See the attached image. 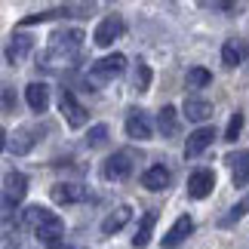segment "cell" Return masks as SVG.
Masks as SVG:
<instances>
[{
    "label": "cell",
    "instance_id": "1",
    "mask_svg": "<svg viewBox=\"0 0 249 249\" xmlns=\"http://www.w3.org/2000/svg\"><path fill=\"white\" fill-rule=\"evenodd\" d=\"M80 50H83V31L71 28V31H55L50 37V50L43 55V68H68L71 62L80 59Z\"/></svg>",
    "mask_w": 249,
    "mask_h": 249
},
{
    "label": "cell",
    "instance_id": "2",
    "mask_svg": "<svg viewBox=\"0 0 249 249\" xmlns=\"http://www.w3.org/2000/svg\"><path fill=\"white\" fill-rule=\"evenodd\" d=\"M22 225L25 228H31L37 240H43V243H62L59 237L65 234V222L55 213H50V209H43V206H31V209H25V215H22Z\"/></svg>",
    "mask_w": 249,
    "mask_h": 249
},
{
    "label": "cell",
    "instance_id": "3",
    "mask_svg": "<svg viewBox=\"0 0 249 249\" xmlns=\"http://www.w3.org/2000/svg\"><path fill=\"white\" fill-rule=\"evenodd\" d=\"M123 68H126V59H123L120 53H114V55H105V59H99L95 65H89V71H86V83L92 86H105V83H111L114 77H120Z\"/></svg>",
    "mask_w": 249,
    "mask_h": 249
},
{
    "label": "cell",
    "instance_id": "4",
    "mask_svg": "<svg viewBox=\"0 0 249 249\" xmlns=\"http://www.w3.org/2000/svg\"><path fill=\"white\" fill-rule=\"evenodd\" d=\"M25 194H28V178L22 172H6V178H3V213L6 215L13 213L25 200Z\"/></svg>",
    "mask_w": 249,
    "mask_h": 249
},
{
    "label": "cell",
    "instance_id": "5",
    "mask_svg": "<svg viewBox=\"0 0 249 249\" xmlns=\"http://www.w3.org/2000/svg\"><path fill=\"white\" fill-rule=\"evenodd\" d=\"M59 108H62V114H65V120H68L71 129H80V126H86V120H89L86 108H83L77 99H74L71 89H62V95H59Z\"/></svg>",
    "mask_w": 249,
    "mask_h": 249
},
{
    "label": "cell",
    "instance_id": "6",
    "mask_svg": "<svg viewBox=\"0 0 249 249\" xmlns=\"http://www.w3.org/2000/svg\"><path fill=\"white\" fill-rule=\"evenodd\" d=\"M105 178L108 181H123L132 172V154L129 151H117V154H111L108 160H105Z\"/></svg>",
    "mask_w": 249,
    "mask_h": 249
},
{
    "label": "cell",
    "instance_id": "7",
    "mask_svg": "<svg viewBox=\"0 0 249 249\" xmlns=\"http://www.w3.org/2000/svg\"><path fill=\"white\" fill-rule=\"evenodd\" d=\"M120 34H123V18L120 16H108V18H102V22L95 25L92 40H95V46H111Z\"/></svg>",
    "mask_w": 249,
    "mask_h": 249
},
{
    "label": "cell",
    "instance_id": "8",
    "mask_svg": "<svg viewBox=\"0 0 249 249\" xmlns=\"http://www.w3.org/2000/svg\"><path fill=\"white\" fill-rule=\"evenodd\" d=\"M50 197L55 200V203L68 206V203H83L86 197H89V191H86L83 185H71V181H59V185L50 188Z\"/></svg>",
    "mask_w": 249,
    "mask_h": 249
},
{
    "label": "cell",
    "instance_id": "9",
    "mask_svg": "<svg viewBox=\"0 0 249 249\" xmlns=\"http://www.w3.org/2000/svg\"><path fill=\"white\" fill-rule=\"evenodd\" d=\"M213 188H215V172L213 169H197V172H191V178H188V194L194 197V200H203L213 194Z\"/></svg>",
    "mask_w": 249,
    "mask_h": 249
},
{
    "label": "cell",
    "instance_id": "10",
    "mask_svg": "<svg viewBox=\"0 0 249 249\" xmlns=\"http://www.w3.org/2000/svg\"><path fill=\"white\" fill-rule=\"evenodd\" d=\"M191 231H194V218L191 215H181L176 225L166 231V237H163V249H176V246H181L191 237Z\"/></svg>",
    "mask_w": 249,
    "mask_h": 249
},
{
    "label": "cell",
    "instance_id": "11",
    "mask_svg": "<svg viewBox=\"0 0 249 249\" xmlns=\"http://www.w3.org/2000/svg\"><path fill=\"white\" fill-rule=\"evenodd\" d=\"M228 166H231L234 188H246L249 185V151H237V154H231L228 157Z\"/></svg>",
    "mask_w": 249,
    "mask_h": 249
},
{
    "label": "cell",
    "instance_id": "12",
    "mask_svg": "<svg viewBox=\"0 0 249 249\" xmlns=\"http://www.w3.org/2000/svg\"><path fill=\"white\" fill-rule=\"evenodd\" d=\"M213 139H215V132L209 126H200L197 132H191L188 142H185V157H200L209 145H213Z\"/></svg>",
    "mask_w": 249,
    "mask_h": 249
},
{
    "label": "cell",
    "instance_id": "13",
    "mask_svg": "<svg viewBox=\"0 0 249 249\" xmlns=\"http://www.w3.org/2000/svg\"><path fill=\"white\" fill-rule=\"evenodd\" d=\"M37 139H40V126H22V129H16L13 142H9V151L13 154H28L37 145Z\"/></svg>",
    "mask_w": 249,
    "mask_h": 249
},
{
    "label": "cell",
    "instance_id": "14",
    "mask_svg": "<svg viewBox=\"0 0 249 249\" xmlns=\"http://www.w3.org/2000/svg\"><path fill=\"white\" fill-rule=\"evenodd\" d=\"M126 136L136 139V142H148L151 139V120L142 111H129V117H126Z\"/></svg>",
    "mask_w": 249,
    "mask_h": 249
},
{
    "label": "cell",
    "instance_id": "15",
    "mask_svg": "<svg viewBox=\"0 0 249 249\" xmlns=\"http://www.w3.org/2000/svg\"><path fill=\"white\" fill-rule=\"evenodd\" d=\"M25 99H28V108H31L34 114H43L46 108H50V89H46L43 83H31L25 89Z\"/></svg>",
    "mask_w": 249,
    "mask_h": 249
},
{
    "label": "cell",
    "instance_id": "16",
    "mask_svg": "<svg viewBox=\"0 0 249 249\" xmlns=\"http://www.w3.org/2000/svg\"><path fill=\"white\" fill-rule=\"evenodd\" d=\"M185 117L194 120V123H203L213 117V105L206 99H185Z\"/></svg>",
    "mask_w": 249,
    "mask_h": 249
},
{
    "label": "cell",
    "instance_id": "17",
    "mask_svg": "<svg viewBox=\"0 0 249 249\" xmlns=\"http://www.w3.org/2000/svg\"><path fill=\"white\" fill-rule=\"evenodd\" d=\"M31 46H34V40H31L28 34H16V37H13V43L6 46V59L13 62V65H18L28 53H31Z\"/></svg>",
    "mask_w": 249,
    "mask_h": 249
},
{
    "label": "cell",
    "instance_id": "18",
    "mask_svg": "<svg viewBox=\"0 0 249 249\" xmlns=\"http://www.w3.org/2000/svg\"><path fill=\"white\" fill-rule=\"evenodd\" d=\"M169 169L166 166H151L145 176H142V185H145L148 191H163L166 185H169Z\"/></svg>",
    "mask_w": 249,
    "mask_h": 249
},
{
    "label": "cell",
    "instance_id": "19",
    "mask_svg": "<svg viewBox=\"0 0 249 249\" xmlns=\"http://www.w3.org/2000/svg\"><path fill=\"white\" fill-rule=\"evenodd\" d=\"M154 225H157V213H145V215H142V225H139L136 237H132V246L145 249L151 243V231H154Z\"/></svg>",
    "mask_w": 249,
    "mask_h": 249
},
{
    "label": "cell",
    "instance_id": "20",
    "mask_svg": "<svg viewBox=\"0 0 249 249\" xmlns=\"http://www.w3.org/2000/svg\"><path fill=\"white\" fill-rule=\"evenodd\" d=\"M129 215H132V209H129V206H117V209H114V213L102 222V234H117L120 228L129 222Z\"/></svg>",
    "mask_w": 249,
    "mask_h": 249
},
{
    "label": "cell",
    "instance_id": "21",
    "mask_svg": "<svg viewBox=\"0 0 249 249\" xmlns=\"http://www.w3.org/2000/svg\"><path fill=\"white\" fill-rule=\"evenodd\" d=\"M157 126H160V132L163 136H176L178 132V114H176V108H160V114H157Z\"/></svg>",
    "mask_w": 249,
    "mask_h": 249
},
{
    "label": "cell",
    "instance_id": "22",
    "mask_svg": "<svg viewBox=\"0 0 249 249\" xmlns=\"http://www.w3.org/2000/svg\"><path fill=\"white\" fill-rule=\"evenodd\" d=\"M240 43L237 40H228L225 46H222V62H225V68H237L240 65Z\"/></svg>",
    "mask_w": 249,
    "mask_h": 249
},
{
    "label": "cell",
    "instance_id": "23",
    "mask_svg": "<svg viewBox=\"0 0 249 249\" xmlns=\"http://www.w3.org/2000/svg\"><path fill=\"white\" fill-rule=\"evenodd\" d=\"M213 83V74L206 68H191L188 71V86H194V89H203V86Z\"/></svg>",
    "mask_w": 249,
    "mask_h": 249
},
{
    "label": "cell",
    "instance_id": "24",
    "mask_svg": "<svg viewBox=\"0 0 249 249\" xmlns=\"http://www.w3.org/2000/svg\"><path fill=\"white\" fill-rule=\"evenodd\" d=\"M249 213V197H243L240 200V203H237L234 209H231V213H228L225 218H222V228H228V225H234V222H240V218Z\"/></svg>",
    "mask_w": 249,
    "mask_h": 249
},
{
    "label": "cell",
    "instance_id": "25",
    "mask_svg": "<svg viewBox=\"0 0 249 249\" xmlns=\"http://www.w3.org/2000/svg\"><path fill=\"white\" fill-rule=\"evenodd\" d=\"M240 129H243V114L237 111V114H231V120H228V129H225V142H237V136H240Z\"/></svg>",
    "mask_w": 249,
    "mask_h": 249
},
{
    "label": "cell",
    "instance_id": "26",
    "mask_svg": "<svg viewBox=\"0 0 249 249\" xmlns=\"http://www.w3.org/2000/svg\"><path fill=\"white\" fill-rule=\"evenodd\" d=\"M105 139H108V126H105V123H99V126L89 129V136H86V145H89V148H99V145H105Z\"/></svg>",
    "mask_w": 249,
    "mask_h": 249
},
{
    "label": "cell",
    "instance_id": "27",
    "mask_svg": "<svg viewBox=\"0 0 249 249\" xmlns=\"http://www.w3.org/2000/svg\"><path fill=\"white\" fill-rule=\"evenodd\" d=\"M148 86H151V68L145 62H139V71H136V89L139 92H148Z\"/></svg>",
    "mask_w": 249,
    "mask_h": 249
},
{
    "label": "cell",
    "instance_id": "28",
    "mask_svg": "<svg viewBox=\"0 0 249 249\" xmlns=\"http://www.w3.org/2000/svg\"><path fill=\"white\" fill-rule=\"evenodd\" d=\"M50 249H80V246H68V243H55V246H50Z\"/></svg>",
    "mask_w": 249,
    "mask_h": 249
}]
</instances>
